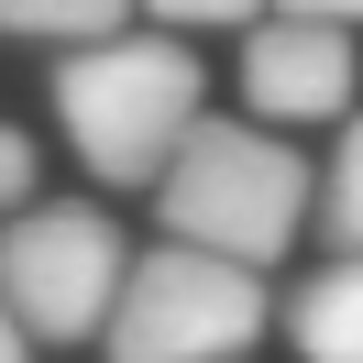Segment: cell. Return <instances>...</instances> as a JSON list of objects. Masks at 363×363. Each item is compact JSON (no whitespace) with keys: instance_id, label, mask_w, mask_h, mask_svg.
<instances>
[{"instance_id":"cell-1","label":"cell","mask_w":363,"mask_h":363,"mask_svg":"<svg viewBox=\"0 0 363 363\" xmlns=\"http://www.w3.org/2000/svg\"><path fill=\"white\" fill-rule=\"evenodd\" d=\"M199 99H209L199 45L177 33H111L55 67V121L99 187H165V165L199 133Z\"/></svg>"},{"instance_id":"cell-2","label":"cell","mask_w":363,"mask_h":363,"mask_svg":"<svg viewBox=\"0 0 363 363\" xmlns=\"http://www.w3.org/2000/svg\"><path fill=\"white\" fill-rule=\"evenodd\" d=\"M155 209H165V242L231 253V264L264 275L275 253L297 242V220L319 209V187H308V165H297L286 133H253V121H199V133H187V155L165 165Z\"/></svg>"},{"instance_id":"cell-3","label":"cell","mask_w":363,"mask_h":363,"mask_svg":"<svg viewBox=\"0 0 363 363\" xmlns=\"http://www.w3.org/2000/svg\"><path fill=\"white\" fill-rule=\"evenodd\" d=\"M264 275L231 264V253H199V242H155L133 275H121V308L99 330L111 363H242L264 341Z\"/></svg>"},{"instance_id":"cell-4","label":"cell","mask_w":363,"mask_h":363,"mask_svg":"<svg viewBox=\"0 0 363 363\" xmlns=\"http://www.w3.org/2000/svg\"><path fill=\"white\" fill-rule=\"evenodd\" d=\"M121 275H133L121 220L89 209V199H33V209L0 220V297H11V319H23L33 341H89V330H111Z\"/></svg>"},{"instance_id":"cell-5","label":"cell","mask_w":363,"mask_h":363,"mask_svg":"<svg viewBox=\"0 0 363 363\" xmlns=\"http://www.w3.org/2000/svg\"><path fill=\"white\" fill-rule=\"evenodd\" d=\"M242 99L253 121H341L352 111V33L341 23H297V11H264L242 45Z\"/></svg>"},{"instance_id":"cell-6","label":"cell","mask_w":363,"mask_h":363,"mask_svg":"<svg viewBox=\"0 0 363 363\" xmlns=\"http://www.w3.org/2000/svg\"><path fill=\"white\" fill-rule=\"evenodd\" d=\"M286 330H297V363H363V253H330L319 275H297Z\"/></svg>"},{"instance_id":"cell-7","label":"cell","mask_w":363,"mask_h":363,"mask_svg":"<svg viewBox=\"0 0 363 363\" xmlns=\"http://www.w3.org/2000/svg\"><path fill=\"white\" fill-rule=\"evenodd\" d=\"M133 0H0V33L11 45H111Z\"/></svg>"},{"instance_id":"cell-8","label":"cell","mask_w":363,"mask_h":363,"mask_svg":"<svg viewBox=\"0 0 363 363\" xmlns=\"http://www.w3.org/2000/svg\"><path fill=\"white\" fill-rule=\"evenodd\" d=\"M319 231H330L341 253H363V111L341 121V155H330V177H319Z\"/></svg>"},{"instance_id":"cell-9","label":"cell","mask_w":363,"mask_h":363,"mask_svg":"<svg viewBox=\"0 0 363 363\" xmlns=\"http://www.w3.org/2000/svg\"><path fill=\"white\" fill-rule=\"evenodd\" d=\"M155 11H165L177 33H199V23H264L275 0H155Z\"/></svg>"},{"instance_id":"cell-10","label":"cell","mask_w":363,"mask_h":363,"mask_svg":"<svg viewBox=\"0 0 363 363\" xmlns=\"http://www.w3.org/2000/svg\"><path fill=\"white\" fill-rule=\"evenodd\" d=\"M0 209H33V133L0 121Z\"/></svg>"},{"instance_id":"cell-11","label":"cell","mask_w":363,"mask_h":363,"mask_svg":"<svg viewBox=\"0 0 363 363\" xmlns=\"http://www.w3.org/2000/svg\"><path fill=\"white\" fill-rule=\"evenodd\" d=\"M275 11H297V23H341V33L363 23V0H275Z\"/></svg>"},{"instance_id":"cell-12","label":"cell","mask_w":363,"mask_h":363,"mask_svg":"<svg viewBox=\"0 0 363 363\" xmlns=\"http://www.w3.org/2000/svg\"><path fill=\"white\" fill-rule=\"evenodd\" d=\"M0 363H33V330L11 319V297H0Z\"/></svg>"}]
</instances>
